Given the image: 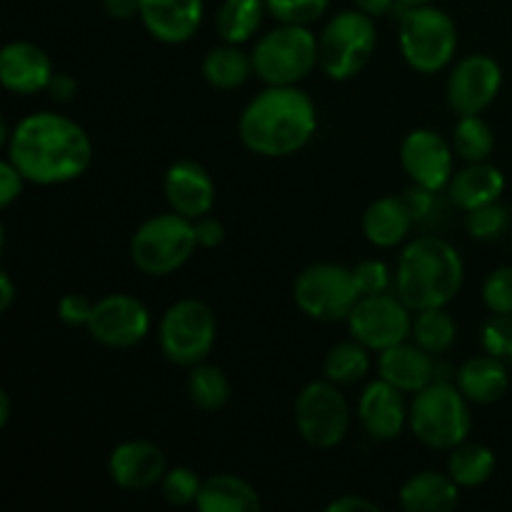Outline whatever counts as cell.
Masks as SVG:
<instances>
[{
	"label": "cell",
	"mask_w": 512,
	"mask_h": 512,
	"mask_svg": "<svg viewBox=\"0 0 512 512\" xmlns=\"http://www.w3.org/2000/svg\"><path fill=\"white\" fill-rule=\"evenodd\" d=\"M5 158L30 185H68L88 173L93 163V140L88 130L68 115L40 110L25 115L10 128Z\"/></svg>",
	"instance_id": "cell-1"
},
{
	"label": "cell",
	"mask_w": 512,
	"mask_h": 512,
	"mask_svg": "<svg viewBox=\"0 0 512 512\" xmlns=\"http://www.w3.org/2000/svg\"><path fill=\"white\" fill-rule=\"evenodd\" d=\"M318 105L298 85H265L238 118V138L260 158L280 160L308 148L318 133Z\"/></svg>",
	"instance_id": "cell-2"
},
{
	"label": "cell",
	"mask_w": 512,
	"mask_h": 512,
	"mask_svg": "<svg viewBox=\"0 0 512 512\" xmlns=\"http://www.w3.org/2000/svg\"><path fill=\"white\" fill-rule=\"evenodd\" d=\"M463 285V255L443 235L423 233L403 245L395 263V295L413 313L448 308Z\"/></svg>",
	"instance_id": "cell-3"
},
{
	"label": "cell",
	"mask_w": 512,
	"mask_h": 512,
	"mask_svg": "<svg viewBox=\"0 0 512 512\" xmlns=\"http://www.w3.org/2000/svg\"><path fill=\"white\" fill-rule=\"evenodd\" d=\"M408 428L425 448L450 453L470 438L473 430L470 400L450 380H435L413 395Z\"/></svg>",
	"instance_id": "cell-4"
},
{
	"label": "cell",
	"mask_w": 512,
	"mask_h": 512,
	"mask_svg": "<svg viewBox=\"0 0 512 512\" xmlns=\"http://www.w3.org/2000/svg\"><path fill=\"white\" fill-rule=\"evenodd\" d=\"M378 48L373 15L348 8L325 20L318 35V68L335 83L358 78Z\"/></svg>",
	"instance_id": "cell-5"
},
{
	"label": "cell",
	"mask_w": 512,
	"mask_h": 512,
	"mask_svg": "<svg viewBox=\"0 0 512 512\" xmlns=\"http://www.w3.org/2000/svg\"><path fill=\"white\" fill-rule=\"evenodd\" d=\"M198 250L195 220L180 213H158L140 223L130 238V260L148 278H168L185 268Z\"/></svg>",
	"instance_id": "cell-6"
},
{
	"label": "cell",
	"mask_w": 512,
	"mask_h": 512,
	"mask_svg": "<svg viewBox=\"0 0 512 512\" xmlns=\"http://www.w3.org/2000/svg\"><path fill=\"white\" fill-rule=\"evenodd\" d=\"M458 25L435 5H420L400 13L398 45L410 70L420 75H438L458 53Z\"/></svg>",
	"instance_id": "cell-7"
},
{
	"label": "cell",
	"mask_w": 512,
	"mask_h": 512,
	"mask_svg": "<svg viewBox=\"0 0 512 512\" xmlns=\"http://www.w3.org/2000/svg\"><path fill=\"white\" fill-rule=\"evenodd\" d=\"M255 78L265 85H300L318 68V35L310 25H285L268 30L253 48Z\"/></svg>",
	"instance_id": "cell-8"
},
{
	"label": "cell",
	"mask_w": 512,
	"mask_h": 512,
	"mask_svg": "<svg viewBox=\"0 0 512 512\" xmlns=\"http://www.w3.org/2000/svg\"><path fill=\"white\" fill-rule=\"evenodd\" d=\"M218 340V318L213 308L198 298L175 300L160 318L158 345L168 363L178 368L208 360Z\"/></svg>",
	"instance_id": "cell-9"
},
{
	"label": "cell",
	"mask_w": 512,
	"mask_h": 512,
	"mask_svg": "<svg viewBox=\"0 0 512 512\" xmlns=\"http://www.w3.org/2000/svg\"><path fill=\"white\" fill-rule=\"evenodd\" d=\"M295 430L300 440L315 450H333L348 438L350 405L340 385L328 378L310 380L295 395Z\"/></svg>",
	"instance_id": "cell-10"
},
{
	"label": "cell",
	"mask_w": 512,
	"mask_h": 512,
	"mask_svg": "<svg viewBox=\"0 0 512 512\" xmlns=\"http://www.w3.org/2000/svg\"><path fill=\"white\" fill-rule=\"evenodd\" d=\"M363 298L353 268L338 263H313L295 275L293 300L300 313L318 323H338Z\"/></svg>",
	"instance_id": "cell-11"
},
{
	"label": "cell",
	"mask_w": 512,
	"mask_h": 512,
	"mask_svg": "<svg viewBox=\"0 0 512 512\" xmlns=\"http://www.w3.org/2000/svg\"><path fill=\"white\" fill-rule=\"evenodd\" d=\"M345 323L350 338L363 343L373 353H383L403 340H410L413 310L398 295H365L355 303Z\"/></svg>",
	"instance_id": "cell-12"
},
{
	"label": "cell",
	"mask_w": 512,
	"mask_h": 512,
	"mask_svg": "<svg viewBox=\"0 0 512 512\" xmlns=\"http://www.w3.org/2000/svg\"><path fill=\"white\" fill-rule=\"evenodd\" d=\"M153 328L148 305L130 293H110L95 303L88 335L110 350H128L143 343Z\"/></svg>",
	"instance_id": "cell-13"
},
{
	"label": "cell",
	"mask_w": 512,
	"mask_h": 512,
	"mask_svg": "<svg viewBox=\"0 0 512 512\" xmlns=\"http://www.w3.org/2000/svg\"><path fill=\"white\" fill-rule=\"evenodd\" d=\"M503 88V68L485 53H473L453 65L445 83V100L455 115H480Z\"/></svg>",
	"instance_id": "cell-14"
},
{
	"label": "cell",
	"mask_w": 512,
	"mask_h": 512,
	"mask_svg": "<svg viewBox=\"0 0 512 512\" xmlns=\"http://www.w3.org/2000/svg\"><path fill=\"white\" fill-rule=\"evenodd\" d=\"M453 143L433 128H415L400 143V165L410 183L443 193L455 175Z\"/></svg>",
	"instance_id": "cell-15"
},
{
	"label": "cell",
	"mask_w": 512,
	"mask_h": 512,
	"mask_svg": "<svg viewBox=\"0 0 512 512\" xmlns=\"http://www.w3.org/2000/svg\"><path fill=\"white\" fill-rule=\"evenodd\" d=\"M165 473H168V458L163 448L150 440H123L108 455L110 480L115 488L128 490V493L158 488Z\"/></svg>",
	"instance_id": "cell-16"
},
{
	"label": "cell",
	"mask_w": 512,
	"mask_h": 512,
	"mask_svg": "<svg viewBox=\"0 0 512 512\" xmlns=\"http://www.w3.org/2000/svg\"><path fill=\"white\" fill-rule=\"evenodd\" d=\"M410 405L405 393L390 385L388 380L375 378L363 388L358 398V420L365 433L378 443H390L408 428Z\"/></svg>",
	"instance_id": "cell-17"
},
{
	"label": "cell",
	"mask_w": 512,
	"mask_h": 512,
	"mask_svg": "<svg viewBox=\"0 0 512 512\" xmlns=\"http://www.w3.org/2000/svg\"><path fill=\"white\" fill-rule=\"evenodd\" d=\"M163 193L168 208L188 220H200L213 213L218 198L213 175L195 160H178L165 170Z\"/></svg>",
	"instance_id": "cell-18"
},
{
	"label": "cell",
	"mask_w": 512,
	"mask_h": 512,
	"mask_svg": "<svg viewBox=\"0 0 512 512\" xmlns=\"http://www.w3.org/2000/svg\"><path fill=\"white\" fill-rule=\"evenodd\" d=\"M140 23L153 40L183 45L198 35L205 18V0H140Z\"/></svg>",
	"instance_id": "cell-19"
},
{
	"label": "cell",
	"mask_w": 512,
	"mask_h": 512,
	"mask_svg": "<svg viewBox=\"0 0 512 512\" xmlns=\"http://www.w3.org/2000/svg\"><path fill=\"white\" fill-rule=\"evenodd\" d=\"M55 68L50 55L30 40H10L0 50V85L13 95L48 90Z\"/></svg>",
	"instance_id": "cell-20"
},
{
	"label": "cell",
	"mask_w": 512,
	"mask_h": 512,
	"mask_svg": "<svg viewBox=\"0 0 512 512\" xmlns=\"http://www.w3.org/2000/svg\"><path fill=\"white\" fill-rule=\"evenodd\" d=\"M375 368H378V378L388 380L390 385L403 390L405 395L420 393L430 383L440 380V365L435 360V355H430L428 350L415 345L413 340H403V343L378 353Z\"/></svg>",
	"instance_id": "cell-21"
},
{
	"label": "cell",
	"mask_w": 512,
	"mask_h": 512,
	"mask_svg": "<svg viewBox=\"0 0 512 512\" xmlns=\"http://www.w3.org/2000/svg\"><path fill=\"white\" fill-rule=\"evenodd\" d=\"M415 220L403 195H385L365 208L360 228L373 248L393 250L408 243Z\"/></svg>",
	"instance_id": "cell-22"
},
{
	"label": "cell",
	"mask_w": 512,
	"mask_h": 512,
	"mask_svg": "<svg viewBox=\"0 0 512 512\" xmlns=\"http://www.w3.org/2000/svg\"><path fill=\"white\" fill-rule=\"evenodd\" d=\"M505 193V175L503 170L495 168L493 163H465L463 170L453 175L448 185V198L455 208L470 213L483 205L500 203Z\"/></svg>",
	"instance_id": "cell-23"
},
{
	"label": "cell",
	"mask_w": 512,
	"mask_h": 512,
	"mask_svg": "<svg viewBox=\"0 0 512 512\" xmlns=\"http://www.w3.org/2000/svg\"><path fill=\"white\" fill-rule=\"evenodd\" d=\"M460 490L450 473L420 470L400 485L398 503L405 512H450L458 508Z\"/></svg>",
	"instance_id": "cell-24"
},
{
	"label": "cell",
	"mask_w": 512,
	"mask_h": 512,
	"mask_svg": "<svg viewBox=\"0 0 512 512\" xmlns=\"http://www.w3.org/2000/svg\"><path fill=\"white\" fill-rule=\"evenodd\" d=\"M455 385L470 403L495 405L505 398L510 388L508 365L490 353L475 355L460 365L455 373Z\"/></svg>",
	"instance_id": "cell-25"
},
{
	"label": "cell",
	"mask_w": 512,
	"mask_h": 512,
	"mask_svg": "<svg viewBox=\"0 0 512 512\" xmlns=\"http://www.w3.org/2000/svg\"><path fill=\"white\" fill-rule=\"evenodd\" d=\"M195 508L200 512H255L263 508V500L240 475L215 473L203 480Z\"/></svg>",
	"instance_id": "cell-26"
},
{
	"label": "cell",
	"mask_w": 512,
	"mask_h": 512,
	"mask_svg": "<svg viewBox=\"0 0 512 512\" xmlns=\"http://www.w3.org/2000/svg\"><path fill=\"white\" fill-rule=\"evenodd\" d=\"M200 73L210 88L238 90L255 75L253 55L245 53L243 45L220 43L205 53Z\"/></svg>",
	"instance_id": "cell-27"
},
{
	"label": "cell",
	"mask_w": 512,
	"mask_h": 512,
	"mask_svg": "<svg viewBox=\"0 0 512 512\" xmlns=\"http://www.w3.org/2000/svg\"><path fill=\"white\" fill-rule=\"evenodd\" d=\"M265 13V0H223L215 13L218 38L230 45H245L255 38Z\"/></svg>",
	"instance_id": "cell-28"
},
{
	"label": "cell",
	"mask_w": 512,
	"mask_h": 512,
	"mask_svg": "<svg viewBox=\"0 0 512 512\" xmlns=\"http://www.w3.org/2000/svg\"><path fill=\"white\" fill-rule=\"evenodd\" d=\"M498 468V458L483 443H460L448 455V473L460 488H480L488 483Z\"/></svg>",
	"instance_id": "cell-29"
},
{
	"label": "cell",
	"mask_w": 512,
	"mask_h": 512,
	"mask_svg": "<svg viewBox=\"0 0 512 512\" xmlns=\"http://www.w3.org/2000/svg\"><path fill=\"white\" fill-rule=\"evenodd\" d=\"M230 395H233V385H230L223 368L208 363V360L190 368L188 398L200 413H220L230 403Z\"/></svg>",
	"instance_id": "cell-30"
},
{
	"label": "cell",
	"mask_w": 512,
	"mask_h": 512,
	"mask_svg": "<svg viewBox=\"0 0 512 512\" xmlns=\"http://www.w3.org/2000/svg\"><path fill=\"white\" fill-rule=\"evenodd\" d=\"M370 353L373 350L365 348L355 338L340 340L333 348L325 353L323 358V375L335 385H355L360 380L368 378L370 373Z\"/></svg>",
	"instance_id": "cell-31"
},
{
	"label": "cell",
	"mask_w": 512,
	"mask_h": 512,
	"mask_svg": "<svg viewBox=\"0 0 512 512\" xmlns=\"http://www.w3.org/2000/svg\"><path fill=\"white\" fill-rule=\"evenodd\" d=\"M458 338V323L453 315L445 308H428L413 313V330H410V340L428 350L430 355L440 358L448 353Z\"/></svg>",
	"instance_id": "cell-32"
},
{
	"label": "cell",
	"mask_w": 512,
	"mask_h": 512,
	"mask_svg": "<svg viewBox=\"0 0 512 512\" xmlns=\"http://www.w3.org/2000/svg\"><path fill=\"white\" fill-rule=\"evenodd\" d=\"M453 150L465 163L490 160L495 150V133L483 115H460L453 128Z\"/></svg>",
	"instance_id": "cell-33"
},
{
	"label": "cell",
	"mask_w": 512,
	"mask_h": 512,
	"mask_svg": "<svg viewBox=\"0 0 512 512\" xmlns=\"http://www.w3.org/2000/svg\"><path fill=\"white\" fill-rule=\"evenodd\" d=\"M203 480L205 478H200L188 465H175V468H168L158 488L165 503L175 505V508H188V505H195V500H198Z\"/></svg>",
	"instance_id": "cell-34"
},
{
	"label": "cell",
	"mask_w": 512,
	"mask_h": 512,
	"mask_svg": "<svg viewBox=\"0 0 512 512\" xmlns=\"http://www.w3.org/2000/svg\"><path fill=\"white\" fill-rule=\"evenodd\" d=\"M330 0H265L273 20L285 25H313L328 13Z\"/></svg>",
	"instance_id": "cell-35"
},
{
	"label": "cell",
	"mask_w": 512,
	"mask_h": 512,
	"mask_svg": "<svg viewBox=\"0 0 512 512\" xmlns=\"http://www.w3.org/2000/svg\"><path fill=\"white\" fill-rule=\"evenodd\" d=\"M508 223L510 215L500 203H490L465 213V228H468L470 238L480 240V243H493V240H498L508 230Z\"/></svg>",
	"instance_id": "cell-36"
},
{
	"label": "cell",
	"mask_w": 512,
	"mask_h": 512,
	"mask_svg": "<svg viewBox=\"0 0 512 512\" xmlns=\"http://www.w3.org/2000/svg\"><path fill=\"white\" fill-rule=\"evenodd\" d=\"M483 305L493 315H512V265H500L485 278Z\"/></svg>",
	"instance_id": "cell-37"
},
{
	"label": "cell",
	"mask_w": 512,
	"mask_h": 512,
	"mask_svg": "<svg viewBox=\"0 0 512 512\" xmlns=\"http://www.w3.org/2000/svg\"><path fill=\"white\" fill-rule=\"evenodd\" d=\"M480 343L485 353L495 355L505 365H512V315H493L483 325Z\"/></svg>",
	"instance_id": "cell-38"
},
{
	"label": "cell",
	"mask_w": 512,
	"mask_h": 512,
	"mask_svg": "<svg viewBox=\"0 0 512 512\" xmlns=\"http://www.w3.org/2000/svg\"><path fill=\"white\" fill-rule=\"evenodd\" d=\"M355 283H358L360 295H383L390 293V288H395V273H390L388 263L383 260H363L353 268Z\"/></svg>",
	"instance_id": "cell-39"
},
{
	"label": "cell",
	"mask_w": 512,
	"mask_h": 512,
	"mask_svg": "<svg viewBox=\"0 0 512 512\" xmlns=\"http://www.w3.org/2000/svg\"><path fill=\"white\" fill-rule=\"evenodd\" d=\"M95 303L88 295L68 293L58 300V320L68 328H88V320L93 315Z\"/></svg>",
	"instance_id": "cell-40"
},
{
	"label": "cell",
	"mask_w": 512,
	"mask_h": 512,
	"mask_svg": "<svg viewBox=\"0 0 512 512\" xmlns=\"http://www.w3.org/2000/svg\"><path fill=\"white\" fill-rule=\"evenodd\" d=\"M403 198H405V203H408L415 225H425V223H430V220L438 218L440 193H435V190L413 185V188H410Z\"/></svg>",
	"instance_id": "cell-41"
},
{
	"label": "cell",
	"mask_w": 512,
	"mask_h": 512,
	"mask_svg": "<svg viewBox=\"0 0 512 512\" xmlns=\"http://www.w3.org/2000/svg\"><path fill=\"white\" fill-rule=\"evenodd\" d=\"M25 183H28V180L23 178V173L5 158L3 163H0V208H10V205L23 195Z\"/></svg>",
	"instance_id": "cell-42"
},
{
	"label": "cell",
	"mask_w": 512,
	"mask_h": 512,
	"mask_svg": "<svg viewBox=\"0 0 512 512\" xmlns=\"http://www.w3.org/2000/svg\"><path fill=\"white\" fill-rule=\"evenodd\" d=\"M195 238H198V248H218L225 240V225L213 215H203L200 220H195Z\"/></svg>",
	"instance_id": "cell-43"
},
{
	"label": "cell",
	"mask_w": 512,
	"mask_h": 512,
	"mask_svg": "<svg viewBox=\"0 0 512 512\" xmlns=\"http://www.w3.org/2000/svg\"><path fill=\"white\" fill-rule=\"evenodd\" d=\"M325 510L328 512H378L380 505L373 503V500L363 498V495L345 493L340 495V498L330 500V503L325 505Z\"/></svg>",
	"instance_id": "cell-44"
},
{
	"label": "cell",
	"mask_w": 512,
	"mask_h": 512,
	"mask_svg": "<svg viewBox=\"0 0 512 512\" xmlns=\"http://www.w3.org/2000/svg\"><path fill=\"white\" fill-rule=\"evenodd\" d=\"M45 93H48L55 103H70V100L78 95V80L70 73H55Z\"/></svg>",
	"instance_id": "cell-45"
},
{
	"label": "cell",
	"mask_w": 512,
	"mask_h": 512,
	"mask_svg": "<svg viewBox=\"0 0 512 512\" xmlns=\"http://www.w3.org/2000/svg\"><path fill=\"white\" fill-rule=\"evenodd\" d=\"M103 10L113 20H133L140 15V0H103Z\"/></svg>",
	"instance_id": "cell-46"
},
{
	"label": "cell",
	"mask_w": 512,
	"mask_h": 512,
	"mask_svg": "<svg viewBox=\"0 0 512 512\" xmlns=\"http://www.w3.org/2000/svg\"><path fill=\"white\" fill-rule=\"evenodd\" d=\"M353 5L363 13L373 15V18H383L398 8V0H353Z\"/></svg>",
	"instance_id": "cell-47"
},
{
	"label": "cell",
	"mask_w": 512,
	"mask_h": 512,
	"mask_svg": "<svg viewBox=\"0 0 512 512\" xmlns=\"http://www.w3.org/2000/svg\"><path fill=\"white\" fill-rule=\"evenodd\" d=\"M13 300H15V285H13V278H10L8 273H0V310L3 313H8L10 308H13Z\"/></svg>",
	"instance_id": "cell-48"
},
{
	"label": "cell",
	"mask_w": 512,
	"mask_h": 512,
	"mask_svg": "<svg viewBox=\"0 0 512 512\" xmlns=\"http://www.w3.org/2000/svg\"><path fill=\"white\" fill-rule=\"evenodd\" d=\"M10 393L8 390H0V428H8L10 423Z\"/></svg>",
	"instance_id": "cell-49"
},
{
	"label": "cell",
	"mask_w": 512,
	"mask_h": 512,
	"mask_svg": "<svg viewBox=\"0 0 512 512\" xmlns=\"http://www.w3.org/2000/svg\"><path fill=\"white\" fill-rule=\"evenodd\" d=\"M435 0H398V8L395 10H400V13H403V10H408V8H420V5H433Z\"/></svg>",
	"instance_id": "cell-50"
}]
</instances>
